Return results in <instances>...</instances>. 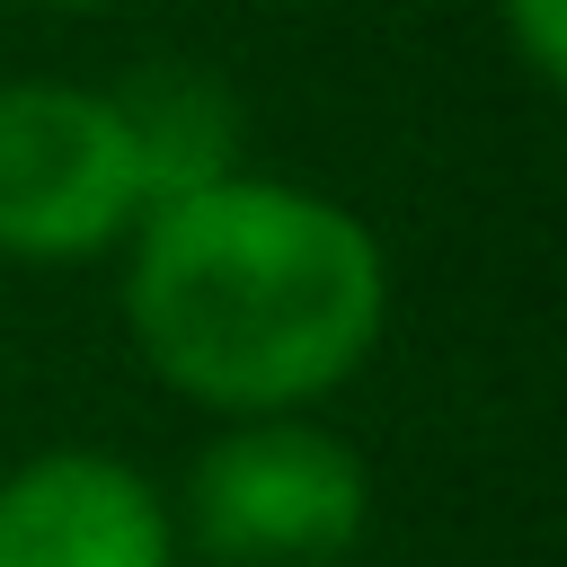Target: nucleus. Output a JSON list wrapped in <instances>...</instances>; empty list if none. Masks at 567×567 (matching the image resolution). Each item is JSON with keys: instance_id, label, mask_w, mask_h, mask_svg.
<instances>
[{"instance_id": "f257e3e1", "label": "nucleus", "mask_w": 567, "mask_h": 567, "mask_svg": "<svg viewBox=\"0 0 567 567\" xmlns=\"http://www.w3.org/2000/svg\"><path fill=\"white\" fill-rule=\"evenodd\" d=\"M115 257L133 354L204 416L328 408L390 328L381 230L301 177L230 168L151 204Z\"/></svg>"}, {"instance_id": "f03ea898", "label": "nucleus", "mask_w": 567, "mask_h": 567, "mask_svg": "<svg viewBox=\"0 0 567 567\" xmlns=\"http://www.w3.org/2000/svg\"><path fill=\"white\" fill-rule=\"evenodd\" d=\"M168 514L177 549L204 567H337L363 549L372 470L319 408L221 416V434L186 461Z\"/></svg>"}, {"instance_id": "7ed1b4c3", "label": "nucleus", "mask_w": 567, "mask_h": 567, "mask_svg": "<svg viewBox=\"0 0 567 567\" xmlns=\"http://www.w3.org/2000/svg\"><path fill=\"white\" fill-rule=\"evenodd\" d=\"M142 213V168L97 80H0V266H97Z\"/></svg>"}, {"instance_id": "20e7f679", "label": "nucleus", "mask_w": 567, "mask_h": 567, "mask_svg": "<svg viewBox=\"0 0 567 567\" xmlns=\"http://www.w3.org/2000/svg\"><path fill=\"white\" fill-rule=\"evenodd\" d=\"M0 567H186L168 487L106 443H44L0 470Z\"/></svg>"}, {"instance_id": "39448f33", "label": "nucleus", "mask_w": 567, "mask_h": 567, "mask_svg": "<svg viewBox=\"0 0 567 567\" xmlns=\"http://www.w3.org/2000/svg\"><path fill=\"white\" fill-rule=\"evenodd\" d=\"M115 115H124V142H133V168H142V204H168V195H195L230 168H248V124H239V97L221 71L204 62H142L124 80H106Z\"/></svg>"}, {"instance_id": "423d86ee", "label": "nucleus", "mask_w": 567, "mask_h": 567, "mask_svg": "<svg viewBox=\"0 0 567 567\" xmlns=\"http://www.w3.org/2000/svg\"><path fill=\"white\" fill-rule=\"evenodd\" d=\"M496 27L532 89H567V0H496Z\"/></svg>"}, {"instance_id": "0eeeda50", "label": "nucleus", "mask_w": 567, "mask_h": 567, "mask_svg": "<svg viewBox=\"0 0 567 567\" xmlns=\"http://www.w3.org/2000/svg\"><path fill=\"white\" fill-rule=\"evenodd\" d=\"M35 9H71L80 18V9H115V0H35Z\"/></svg>"}]
</instances>
